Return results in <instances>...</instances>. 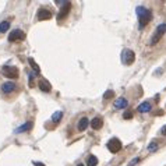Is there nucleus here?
I'll use <instances>...</instances> for the list:
<instances>
[{"label": "nucleus", "instance_id": "25", "mask_svg": "<svg viewBox=\"0 0 166 166\" xmlns=\"http://www.w3.org/2000/svg\"><path fill=\"white\" fill-rule=\"evenodd\" d=\"M138 161H140V159H138V158H136V159H134V161H131V162H130V166H133V165H136V163H137V162H138Z\"/></svg>", "mask_w": 166, "mask_h": 166}, {"label": "nucleus", "instance_id": "15", "mask_svg": "<svg viewBox=\"0 0 166 166\" xmlns=\"http://www.w3.org/2000/svg\"><path fill=\"white\" fill-rule=\"evenodd\" d=\"M31 129H32V123H31V122H27L25 124H23V126L18 127V129L16 130V133H24V131H30Z\"/></svg>", "mask_w": 166, "mask_h": 166}, {"label": "nucleus", "instance_id": "26", "mask_svg": "<svg viewBox=\"0 0 166 166\" xmlns=\"http://www.w3.org/2000/svg\"><path fill=\"white\" fill-rule=\"evenodd\" d=\"M162 136H166V126L162 127Z\"/></svg>", "mask_w": 166, "mask_h": 166}, {"label": "nucleus", "instance_id": "13", "mask_svg": "<svg viewBox=\"0 0 166 166\" xmlns=\"http://www.w3.org/2000/svg\"><path fill=\"white\" fill-rule=\"evenodd\" d=\"M137 109H138L140 113H147V112H150V110H151V103H150V102H143L138 108H137Z\"/></svg>", "mask_w": 166, "mask_h": 166}, {"label": "nucleus", "instance_id": "17", "mask_svg": "<svg viewBox=\"0 0 166 166\" xmlns=\"http://www.w3.org/2000/svg\"><path fill=\"white\" fill-rule=\"evenodd\" d=\"M62 117H63V113H62V112H55L53 115H52V120H53V123H59Z\"/></svg>", "mask_w": 166, "mask_h": 166}, {"label": "nucleus", "instance_id": "11", "mask_svg": "<svg viewBox=\"0 0 166 166\" xmlns=\"http://www.w3.org/2000/svg\"><path fill=\"white\" fill-rule=\"evenodd\" d=\"M127 105H129V102H127L126 98H119L117 101H115V108L116 109H124V108H127Z\"/></svg>", "mask_w": 166, "mask_h": 166}, {"label": "nucleus", "instance_id": "7", "mask_svg": "<svg viewBox=\"0 0 166 166\" xmlns=\"http://www.w3.org/2000/svg\"><path fill=\"white\" fill-rule=\"evenodd\" d=\"M50 17H52V13L46 9H39L38 11V20L39 21H45V20H49Z\"/></svg>", "mask_w": 166, "mask_h": 166}, {"label": "nucleus", "instance_id": "21", "mask_svg": "<svg viewBox=\"0 0 166 166\" xmlns=\"http://www.w3.org/2000/svg\"><path fill=\"white\" fill-rule=\"evenodd\" d=\"M158 148V143L156 141H151V144L148 145V151H155Z\"/></svg>", "mask_w": 166, "mask_h": 166}, {"label": "nucleus", "instance_id": "1", "mask_svg": "<svg viewBox=\"0 0 166 166\" xmlns=\"http://www.w3.org/2000/svg\"><path fill=\"white\" fill-rule=\"evenodd\" d=\"M136 14H137V17H138L140 27H141V28L145 27L147 24L151 21V18H152V14H151V11L148 10V9H145V7H141V6L136 9Z\"/></svg>", "mask_w": 166, "mask_h": 166}, {"label": "nucleus", "instance_id": "23", "mask_svg": "<svg viewBox=\"0 0 166 166\" xmlns=\"http://www.w3.org/2000/svg\"><path fill=\"white\" fill-rule=\"evenodd\" d=\"M34 77H35V76H34V73H31V74H30V85H31V87L34 85V83H32V81H34Z\"/></svg>", "mask_w": 166, "mask_h": 166}, {"label": "nucleus", "instance_id": "6", "mask_svg": "<svg viewBox=\"0 0 166 166\" xmlns=\"http://www.w3.org/2000/svg\"><path fill=\"white\" fill-rule=\"evenodd\" d=\"M25 38V34L21 30H14L10 32L9 35V42H16V41H21Z\"/></svg>", "mask_w": 166, "mask_h": 166}, {"label": "nucleus", "instance_id": "28", "mask_svg": "<svg viewBox=\"0 0 166 166\" xmlns=\"http://www.w3.org/2000/svg\"><path fill=\"white\" fill-rule=\"evenodd\" d=\"M77 166H84V165H83V163H80V165H77Z\"/></svg>", "mask_w": 166, "mask_h": 166}, {"label": "nucleus", "instance_id": "5", "mask_svg": "<svg viewBox=\"0 0 166 166\" xmlns=\"http://www.w3.org/2000/svg\"><path fill=\"white\" fill-rule=\"evenodd\" d=\"M3 74L7 78H17V77H18V69H17V67H13V66H4Z\"/></svg>", "mask_w": 166, "mask_h": 166}, {"label": "nucleus", "instance_id": "22", "mask_svg": "<svg viewBox=\"0 0 166 166\" xmlns=\"http://www.w3.org/2000/svg\"><path fill=\"white\" fill-rule=\"evenodd\" d=\"M131 116H133V113H131V112H126V113H124V119H131Z\"/></svg>", "mask_w": 166, "mask_h": 166}, {"label": "nucleus", "instance_id": "24", "mask_svg": "<svg viewBox=\"0 0 166 166\" xmlns=\"http://www.w3.org/2000/svg\"><path fill=\"white\" fill-rule=\"evenodd\" d=\"M67 2H62V0H56V4L57 6H64V4H66Z\"/></svg>", "mask_w": 166, "mask_h": 166}, {"label": "nucleus", "instance_id": "16", "mask_svg": "<svg viewBox=\"0 0 166 166\" xmlns=\"http://www.w3.org/2000/svg\"><path fill=\"white\" fill-rule=\"evenodd\" d=\"M87 165L88 166H97L98 165V158L95 155H90L87 159Z\"/></svg>", "mask_w": 166, "mask_h": 166}, {"label": "nucleus", "instance_id": "27", "mask_svg": "<svg viewBox=\"0 0 166 166\" xmlns=\"http://www.w3.org/2000/svg\"><path fill=\"white\" fill-rule=\"evenodd\" d=\"M35 166H43L41 162H35Z\"/></svg>", "mask_w": 166, "mask_h": 166}, {"label": "nucleus", "instance_id": "2", "mask_svg": "<svg viewBox=\"0 0 166 166\" xmlns=\"http://www.w3.org/2000/svg\"><path fill=\"white\" fill-rule=\"evenodd\" d=\"M166 32V24H161V25H158V28L155 30V34H154L152 39H151V45H156V43L161 41V38L165 35Z\"/></svg>", "mask_w": 166, "mask_h": 166}, {"label": "nucleus", "instance_id": "12", "mask_svg": "<svg viewBox=\"0 0 166 166\" xmlns=\"http://www.w3.org/2000/svg\"><path fill=\"white\" fill-rule=\"evenodd\" d=\"M91 127L94 130H99L102 127V119L101 117H95V119L91 120Z\"/></svg>", "mask_w": 166, "mask_h": 166}, {"label": "nucleus", "instance_id": "10", "mask_svg": "<svg viewBox=\"0 0 166 166\" xmlns=\"http://www.w3.org/2000/svg\"><path fill=\"white\" fill-rule=\"evenodd\" d=\"M38 87L41 88V91H43V92H50V90H52V87H50V83L46 80H41L39 83H38Z\"/></svg>", "mask_w": 166, "mask_h": 166}, {"label": "nucleus", "instance_id": "18", "mask_svg": "<svg viewBox=\"0 0 166 166\" xmlns=\"http://www.w3.org/2000/svg\"><path fill=\"white\" fill-rule=\"evenodd\" d=\"M9 28H10V23L9 21H3V23L0 24V32H7L9 31Z\"/></svg>", "mask_w": 166, "mask_h": 166}, {"label": "nucleus", "instance_id": "19", "mask_svg": "<svg viewBox=\"0 0 166 166\" xmlns=\"http://www.w3.org/2000/svg\"><path fill=\"white\" fill-rule=\"evenodd\" d=\"M28 62H30L31 67H32V69L35 70V71H37V73H39V71H41V69H39V66H38V64L35 63V60H34L32 57H30V59H28Z\"/></svg>", "mask_w": 166, "mask_h": 166}, {"label": "nucleus", "instance_id": "14", "mask_svg": "<svg viewBox=\"0 0 166 166\" xmlns=\"http://www.w3.org/2000/svg\"><path fill=\"white\" fill-rule=\"evenodd\" d=\"M88 124H90V120L87 119V117L80 119V122H78V131H84L88 127Z\"/></svg>", "mask_w": 166, "mask_h": 166}, {"label": "nucleus", "instance_id": "20", "mask_svg": "<svg viewBox=\"0 0 166 166\" xmlns=\"http://www.w3.org/2000/svg\"><path fill=\"white\" fill-rule=\"evenodd\" d=\"M113 97H115V92H113L112 90L106 91V92L103 94V98H105V99H110V98H113Z\"/></svg>", "mask_w": 166, "mask_h": 166}, {"label": "nucleus", "instance_id": "3", "mask_svg": "<svg viewBox=\"0 0 166 166\" xmlns=\"http://www.w3.org/2000/svg\"><path fill=\"white\" fill-rule=\"evenodd\" d=\"M134 59H136V53H134L131 49H124L123 52H122V62H123L126 66L133 64Z\"/></svg>", "mask_w": 166, "mask_h": 166}, {"label": "nucleus", "instance_id": "9", "mask_svg": "<svg viewBox=\"0 0 166 166\" xmlns=\"http://www.w3.org/2000/svg\"><path fill=\"white\" fill-rule=\"evenodd\" d=\"M70 7H71V3L70 2H67L64 6H62V10H60V13H59V16H57V18L59 20H62V18H64V17L69 14V11H70Z\"/></svg>", "mask_w": 166, "mask_h": 166}, {"label": "nucleus", "instance_id": "8", "mask_svg": "<svg viewBox=\"0 0 166 166\" xmlns=\"http://www.w3.org/2000/svg\"><path fill=\"white\" fill-rule=\"evenodd\" d=\"M16 85H14L13 81H7V83H3L2 84V92L3 94H10L14 91Z\"/></svg>", "mask_w": 166, "mask_h": 166}, {"label": "nucleus", "instance_id": "4", "mask_svg": "<svg viewBox=\"0 0 166 166\" xmlns=\"http://www.w3.org/2000/svg\"><path fill=\"white\" fill-rule=\"evenodd\" d=\"M108 150L110 151V152H113V154H116V152H119L120 150H122V143H120V140L119 138H112L108 143Z\"/></svg>", "mask_w": 166, "mask_h": 166}]
</instances>
